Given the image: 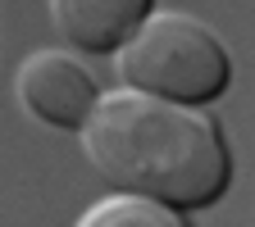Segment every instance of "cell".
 <instances>
[{
	"instance_id": "1",
	"label": "cell",
	"mask_w": 255,
	"mask_h": 227,
	"mask_svg": "<svg viewBox=\"0 0 255 227\" xmlns=\"http://www.w3.org/2000/svg\"><path fill=\"white\" fill-rule=\"evenodd\" d=\"M91 168L119 191L164 200L173 209H201L228 186V146L210 114L196 105L119 86L96 100L82 127Z\"/></svg>"
},
{
	"instance_id": "2",
	"label": "cell",
	"mask_w": 255,
	"mask_h": 227,
	"mask_svg": "<svg viewBox=\"0 0 255 227\" xmlns=\"http://www.w3.org/2000/svg\"><path fill=\"white\" fill-rule=\"evenodd\" d=\"M119 77H123V86L159 95V100L205 105L228 86L233 64H228L223 41L201 18L159 9L119 50Z\"/></svg>"
},
{
	"instance_id": "3",
	"label": "cell",
	"mask_w": 255,
	"mask_h": 227,
	"mask_svg": "<svg viewBox=\"0 0 255 227\" xmlns=\"http://www.w3.org/2000/svg\"><path fill=\"white\" fill-rule=\"evenodd\" d=\"M14 91L23 109L37 118V123H50V127H87V118L96 114V91L91 73L82 69L78 59L59 55V50H37L18 64L14 73Z\"/></svg>"
},
{
	"instance_id": "4",
	"label": "cell",
	"mask_w": 255,
	"mask_h": 227,
	"mask_svg": "<svg viewBox=\"0 0 255 227\" xmlns=\"http://www.w3.org/2000/svg\"><path fill=\"white\" fill-rule=\"evenodd\" d=\"M146 18H150L146 0H55L50 5L55 37L91 55L123 50Z\"/></svg>"
},
{
	"instance_id": "5",
	"label": "cell",
	"mask_w": 255,
	"mask_h": 227,
	"mask_svg": "<svg viewBox=\"0 0 255 227\" xmlns=\"http://www.w3.org/2000/svg\"><path fill=\"white\" fill-rule=\"evenodd\" d=\"M82 227H123V223H137V227H182V209L164 205V200H150L137 196V191H114L101 205H91L82 218Z\"/></svg>"
}]
</instances>
